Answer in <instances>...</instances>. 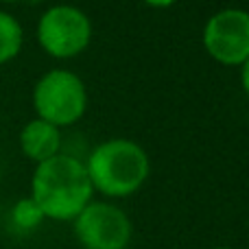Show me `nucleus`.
Returning a JSON list of instances; mask_svg holds the SVG:
<instances>
[{
	"label": "nucleus",
	"mask_w": 249,
	"mask_h": 249,
	"mask_svg": "<svg viewBox=\"0 0 249 249\" xmlns=\"http://www.w3.org/2000/svg\"><path fill=\"white\" fill-rule=\"evenodd\" d=\"M24 35L22 26L11 13L0 11V64H7L20 53Z\"/></svg>",
	"instance_id": "nucleus-8"
},
{
	"label": "nucleus",
	"mask_w": 249,
	"mask_h": 249,
	"mask_svg": "<svg viewBox=\"0 0 249 249\" xmlns=\"http://www.w3.org/2000/svg\"><path fill=\"white\" fill-rule=\"evenodd\" d=\"M92 22L81 9L57 4L44 11L37 22V42L51 57L70 59L90 46Z\"/></svg>",
	"instance_id": "nucleus-4"
},
{
	"label": "nucleus",
	"mask_w": 249,
	"mask_h": 249,
	"mask_svg": "<svg viewBox=\"0 0 249 249\" xmlns=\"http://www.w3.org/2000/svg\"><path fill=\"white\" fill-rule=\"evenodd\" d=\"M11 216H13V223H16L18 228H24V230L37 228V225L44 221L42 210H39V206L31 197L29 199H20V201L13 206Z\"/></svg>",
	"instance_id": "nucleus-9"
},
{
	"label": "nucleus",
	"mask_w": 249,
	"mask_h": 249,
	"mask_svg": "<svg viewBox=\"0 0 249 249\" xmlns=\"http://www.w3.org/2000/svg\"><path fill=\"white\" fill-rule=\"evenodd\" d=\"M86 168L94 190L107 197H129L149 179L151 162L138 142L114 138L92 151Z\"/></svg>",
	"instance_id": "nucleus-2"
},
{
	"label": "nucleus",
	"mask_w": 249,
	"mask_h": 249,
	"mask_svg": "<svg viewBox=\"0 0 249 249\" xmlns=\"http://www.w3.org/2000/svg\"><path fill=\"white\" fill-rule=\"evenodd\" d=\"M33 107L39 121L57 129L74 124L88 107L86 86L70 70H51L35 83Z\"/></svg>",
	"instance_id": "nucleus-3"
},
{
	"label": "nucleus",
	"mask_w": 249,
	"mask_h": 249,
	"mask_svg": "<svg viewBox=\"0 0 249 249\" xmlns=\"http://www.w3.org/2000/svg\"><path fill=\"white\" fill-rule=\"evenodd\" d=\"M92 193L86 164L64 153L37 164L31 181V199L53 221H74L92 203Z\"/></svg>",
	"instance_id": "nucleus-1"
},
{
	"label": "nucleus",
	"mask_w": 249,
	"mask_h": 249,
	"mask_svg": "<svg viewBox=\"0 0 249 249\" xmlns=\"http://www.w3.org/2000/svg\"><path fill=\"white\" fill-rule=\"evenodd\" d=\"M241 83H243V90L245 94L249 96V59L243 64V70H241Z\"/></svg>",
	"instance_id": "nucleus-10"
},
{
	"label": "nucleus",
	"mask_w": 249,
	"mask_h": 249,
	"mask_svg": "<svg viewBox=\"0 0 249 249\" xmlns=\"http://www.w3.org/2000/svg\"><path fill=\"white\" fill-rule=\"evenodd\" d=\"M20 146H22V153L29 160H33L35 164H42L46 160L59 155L61 133L55 124L33 118L20 131Z\"/></svg>",
	"instance_id": "nucleus-7"
},
{
	"label": "nucleus",
	"mask_w": 249,
	"mask_h": 249,
	"mask_svg": "<svg viewBox=\"0 0 249 249\" xmlns=\"http://www.w3.org/2000/svg\"><path fill=\"white\" fill-rule=\"evenodd\" d=\"M203 46L208 55L223 66H243L249 59V13L223 9L203 26Z\"/></svg>",
	"instance_id": "nucleus-6"
},
{
	"label": "nucleus",
	"mask_w": 249,
	"mask_h": 249,
	"mask_svg": "<svg viewBox=\"0 0 249 249\" xmlns=\"http://www.w3.org/2000/svg\"><path fill=\"white\" fill-rule=\"evenodd\" d=\"M131 234V219L112 203L92 201L74 219V236L83 249H127Z\"/></svg>",
	"instance_id": "nucleus-5"
},
{
	"label": "nucleus",
	"mask_w": 249,
	"mask_h": 249,
	"mask_svg": "<svg viewBox=\"0 0 249 249\" xmlns=\"http://www.w3.org/2000/svg\"><path fill=\"white\" fill-rule=\"evenodd\" d=\"M216 249H232V247H216Z\"/></svg>",
	"instance_id": "nucleus-11"
}]
</instances>
